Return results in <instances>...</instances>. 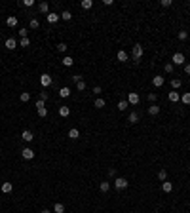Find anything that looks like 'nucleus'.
<instances>
[{
    "mask_svg": "<svg viewBox=\"0 0 190 213\" xmlns=\"http://www.w3.org/2000/svg\"><path fill=\"white\" fill-rule=\"evenodd\" d=\"M143 53H145V50H143V46H141V44H135V46H133V50H131V57H133V61H135V63H139V61H141Z\"/></svg>",
    "mask_w": 190,
    "mask_h": 213,
    "instance_id": "obj_1",
    "label": "nucleus"
},
{
    "mask_svg": "<svg viewBox=\"0 0 190 213\" xmlns=\"http://www.w3.org/2000/svg\"><path fill=\"white\" fill-rule=\"evenodd\" d=\"M127 185H129V183H127V179H124V177H116V179H114V186H116L118 190L127 189Z\"/></svg>",
    "mask_w": 190,
    "mask_h": 213,
    "instance_id": "obj_2",
    "label": "nucleus"
},
{
    "mask_svg": "<svg viewBox=\"0 0 190 213\" xmlns=\"http://www.w3.org/2000/svg\"><path fill=\"white\" fill-rule=\"evenodd\" d=\"M184 61H186V59H184V55L179 53V51H177V53H173V57H171V63L173 65H184Z\"/></svg>",
    "mask_w": 190,
    "mask_h": 213,
    "instance_id": "obj_3",
    "label": "nucleus"
},
{
    "mask_svg": "<svg viewBox=\"0 0 190 213\" xmlns=\"http://www.w3.org/2000/svg\"><path fill=\"white\" fill-rule=\"evenodd\" d=\"M21 139H23L25 143H33L34 141V133L30 131V129H25V131L21 133Z\"/></svg>",
    "mask_w": 190,
    "mask_h": 213,
    "instance_id": "obj_4",
    "label": "nucleus"
},
{
    "mask_svg": "<svg viewBox=\"0 0 190 213\" xmlns=\"http://www.w3.org/2000/svg\"><path fill=\"white\" fill-rule=\"evenodd\" d=\"M21 156H23L25 160H33V158H34V150L30 148V147H25V148L21 150Z\"/></svg>",
    "mask_w": 190,
    "mask_h": 213,
    "instance_id": "obj_5",
    "label": "nucleus"
},
{
    "mask_svg": "<svg viewBox=\"0 0 190 213\" xmlns=\"http://www.w3.org/2000/svg\"><path fill=\"white\" fill-rule=\"evenodd\" d=\"M127 103H129V105H139V93L129 91V95H127Z\"/></svg>",
    "mask_w": 190,
    "mask_h": 213,
    "instance_id": "obj_6",
    "label": "nucleus"
},
{
    "mask_svg": "<svg viewBox=\"0 0 190 213\" xmlns=\"http://www.w3.org/2000/svg\"><path fill=\"white\" fill-rule=\"evenodd\" d=\"M4 46H6V50H15V48H17V40H15V38H6V42H4Z\"/></svg>",
    "mask_w": 190,
    "mask_h": 213,
    "instance_id": "obj_7",
    "label": "nucleus"
},
{
    "mask_svg": "<svg viewBox=\"0 0 190 213\" xmlns=\"http://www.w3.org/2000/svg\"><path fill=\"white\" fill-rule=\"evenodd\" d=\"M51 82H53V80H51V76H50V74H42V76H40V84H42L44 88H50V86H51Z\"/></svg>",
    "mask_w": 190,
    "mask_h": 213,
    "instance_id": "obj_8",
    "label": "nucleus"
},
{
    "mask_svg": "<svg viewBox=\"0 0 190 213\" xmlns=\"http://www.w3.org/2000/svg\"><path fill=\"white\" fill-rule=\"evenodd\" d=\"M46 19H48V23H51V25H53V23H57L59 21V13H53V12H50L48 15H46Z\"/></svg>",
    "mask_w": 190,
    "mask_h": 213,
    "instance_id": "obj_9",
    "label": "nucleus"
},
{
    "mask_svg": "<svg viewBox=\"0 0 190 213\" xmlns=\"http://www.w3.org/2000/svg\"><path fill=\"white\" fill-rule=\"evenodd\" d=\"M167 99L171 101V103H179V101H181V95H179V91H169L167 93Z\"/></svg>",
    "mask_w": 190,
    "mask_h": 213,
    "instance_id": "obj_10",
    "label": "nucleus"
},
{
    "mask_svg": "<svg viewBox=\"0 0 190 213\" xmlns=\"http://www.w3.org/2000/svg\"><path fill=\"white\" fill-rule=\"evenodd\" d=\"M152 84L156 86V88H162L163 84H166V78H163V76H158V74H156V76L152 78Z\"/></svg>",
    "mask_w": 190,
    "mask_h": 213,
    "instance_id": "obj_11",
    "label": "nucleus"
},
{
    "mask_svg": "<svg viewBox=\"0 0 190 213\" xmlns=\"http://www.w3.org/2000/svg\"><path fill=\"white\" fill-rule=\"evenodd\" d=\"M139 120H141L139 112H129V116H127V122H129V124H137Z\"/></svg>",
    "mask_w": 190,
    "mask_h": 213,
    "instance_id": "obj_12",
    "label": "nucleus"
},
{
    "mask_svg": "<svg viewBox=\"0 0 190 213\" xmlns=\"http://www.w3.org/2000/svg\"><path fill=\"white\" fill-rule=\"evenodd\" d=\"M0 190H2L4 194H10V192L13 190V185H12V183H2V186H0Z\"/></svg>",
    "mask_w": 190,
    "mask_h": 213,
    "instance_id": "obj_13",
    "label": "nucleus"
},
{
    "mask_svg": "<svg viewBox=\"0 0 190 213\" xmlns=\"http://www.w3.org/2000/svg\"><path fill=\"white\" fill-rule=\"evenodd\" d=\"M19 101H21V103H29L30 101V93L29 91H21V93H19Z\"/></svg>",
    "mask_w": 190,
    "mask_h": 213,
    "instance_id": "obj_14",
    "label": "nucleus"
},
{
    "mask_svg": "<svg viewBox=\"0 0 190 213\" xmlns=\"http://www.w3.org/2000/svg\"><path fill=\"white\" fill-rule=\"evenodd\" d=\"M162 190L163 192H171L173 190V183H171V181H163V183H162Z\"/></svg>",
    "mask_w": 190,
    "mask_h": 213,
    "instance_id": "obj_15",
    "label": "nucleus"
},
{
    "mask_svg": "<svg viewBox=\"0 0 190 213\" xmlns=\"http://www.w3.org/2000/svg\"><path fill=\"white\" fill-rule=\"evenodd\" d=\"M59 17L63 19V21H70V19H72V13H70L69 10H65V12H61V13H59Z\"/></svg>",
    "mask_w": 190,
    "mask_h": 213,
    "instance_id": "obj_16",
    "label": "nucleus"
},
{
    "mask_svg": "<svg viewBox=\"0 0 190 213\" xmlns=\"http://www.w3.org/2000/svg\"><path fill=\"white\" fill-rule=\"evenodd\" d=\"M61 63H63L65 67H72V65H74V59H72V57H70V55H65Z\"/></svg>",
    "mask_w": 190,
    "mask_h": 213,
    "instance_id": "obj_17",
    "label": "nucleus"
},
{
    "mask_svg": "<svg viewBox=\"0 0 190 213\" xmlns=\"http://www.w3.org/2000/svg\"><path fill=\"white\" fill-rule=\"evenodd\" d=\"M38 10H40L42 13L48 15V13H50V6H48V2H40V4H38Z\"/></svg>",
    "mask_w": 190,
    "mask_h": 213,
    "instance_id": "obj_18",
    "label": "nucleus"
},
{
    "mask_svg": "<svg viewBox=\"0 0 190 213\" xmlns=\"http://www.w3.org/2000/svg\"><path fill=\"white\" fill-rule=\"evenodd\" d=\"M6 25H8V27H17V17L10 15V17L6 19Z\"/></svg>",
    "mask_w": 190,
    "mask_h": 213,
    "instance_id": "obj_19",
    "label": "nucleus"
},
{
    "mask_svg": "<svg viewBox=\"0 0 190 213\" xmlns=\"http://www.w3.org/2000/svg\"><path fill=\"white\" fill-rule=\"evenodd\" d=\"M69 137H70V139H78V137H80V129H76V128L69 129Z\"/></svg>",
    "mask_w": 190,
    "mask_h": 213,
    "instance_id": "obj_20",
    "label": "nucleus"
},
{
    "mask_svg": "<svg viewBox=\"0 0 190 213\" xmlns=\"http://www.w3.org/2000/svg\"><path fill=\"white\" fill-rule=\"evenodd\" d=\"M69 114H70V108H69V107H59V116L67 118Z\"/></svg>",
    "mask_w": 190,
    "mask_h": 213,
    "instance_id": "obj_21",
    "label": "nucleus"
},
{
    "mask_svg": "<svg viewBox=\"0 0 190 213\" xmlns=\"http://www.w3.org/2000/svg\"><path fill=\"white\" fill-rule=\"evenodd\" d=\"M116 57H118V61H122V63H124V61H127V57H129V55H127L124 50H120V51H118V55H116Z\"/></svg>",
    "mask_w": 190,
    "mask_h": 213,
    "instance_id": "obj_22",
    "label": "nucleus"
},
{
    "mask_svg": "<svg viewBox=\"0 0 190 213\" xmlns=\"http://www.w3.org/2000/svg\"><path fill=\"white\" fill-rule=\"evenodd\" d=\"M99 189H101V192H109V189H110V183H109V181H101Z\"/></svg>",
    "mask_w": 190,
    "mask_h": 213,
    "instance_id": "obj_23",
    "label": "nucleus"
},
{
    "mask_svg": "<svg viewBox=\"0 0 190 213\" xmlns=\"http://www.w3.org/2000/svg\"><path fill=\"white\" fill-rule=\"evenodd\" d=\"M105 105H106V103H105V99H101V97H97L95 103H93V107H95V108H103Z\"/></svg>",
    "mask_w": 190,
    "mask_h": 213,
    "instance_id": "obj_24",
    "label": "nucleus"
},
{
    "mask_svg": "<svg viewBox=\"0 0 190 213\" xmlns=\"http://www.w3.org/2000/svg\"><path fill=\"white\" fill-rule=\"evenodd\" d=\"M158 112H160V107H158V105H152V107H148V114H152V116H156Z\"/></svg>",
    "mask_w": 190,
    "mask_h": 213,
    "instance_id": "obj_25",
    "label": "nucleus"
},
{
    "mask_svg": "<svg viewBox=\"0 0 190 213\" xmlns=\"http://www.w3.org/2000/svg\"><path fill=\"white\" fill-rule=\"evenodd\" d=\"M70 95V90H69V88H61V90H59V97H69Z\"/></svg>",
    "mask_w": 190,
    "mask_h": 213,
    "instance_id": "obj_26",
    "label": "nucleus"
},
{
    "mask_svg": "<svg viewBox=\"0 0 190 213\" xmlns=\"http://www.w3.org/2000/svg\"><path fill=\"white\" fill-rule=\"evenodd\" d=\"M181 101L184 103V105H190V91L183 93V95H181Z\"/></svg>",
    "mask_w": 190,
    "mask_h": 213,
    "instance_id": "obj_27",
    "label": "nucleus"
},
{
    "mask_svg": "<svg viewBox=\"0 0 190 213\" xmlns=\"http://www.w3.org/2000/svg\"><path fill=\"white\" fill-rule=\"evenodd\" d=\"M80 6L84 8V10H89L91 6H93V2H91V0H82V2H80Z\"/></svg>",
    "mask_w": 190,
    "mask_h": 213,
    "instance_id": "obj_28",
    "label": "nucleus"
},
{
    "mask_svg": "<svg viewBox=\"0 0 190 213\" xmlns=\"http://www.w3.org/2000/svg\"><path fill=\"white\" fill-rule=\"evenodd\" d=\"M53 211L55 213H65V204H55L53 206Z\"/></svg>",
    "mask_w": 190,
    "mask_h": 213,
    "instance_id": "obj_29",
    "label": "nucleus"
},
{
    "mask_svg": "<svg viewBox=\"0 0 190 213\" xmlns=\"http://www.w3.org/2000/svg\"><path fill=\"white\" fill-rule=\"evenodd\" d=\"M127 107H129V103H127V101H120V103H118V111H122V112H124Z\"/></svg>",
    "mask_w": 190,
    "mask_h": 213,
    "instance_id": "obj_30",
    "label": "nucleus"
},
{
    "mask_svg": "<svg viewBox=\"0 0 190 213\" xmlns=\"http://www.w3.org/2000/svg\"><path fill=\"white\" fill-rule=\"evenodd\" d=\"M29 27H30V29H38V27H40V21H38V19H36V17H34V19H30V23H29Z\"/></svg>",
    "mask_w": 190,
    "mask_h": 213,
    "instance_id": "obj_31",
    "label": "nucleus"
},
{
    "mask_svg": "<svg viewBox=\"0 0 190 213\" xmlns=\"http://www.w3.org/2000/svg\"><path fill=\"white\" fill-rule=\"evenodd\" d=\"M158 179H160V181H166V179H167V171H166V169H160V171H158Z\"/></svg>",
    "mask_w": 190,
    "mask_h": 213,
    "instance_id": "obj_32",
    "label": "nucleus"
},
{
    "mask_svg": "<svg viewBox=\"0 0 190 213\" xmlns=\"http://www.w3.org/2000/svg\"><path fill=\"white\" fill-rule=\"evenodd\" d=\"M19 46H21V48H27V46H30V40L29 38H21L19 40Z\"/></svg>",
    "mask_w": 190,
    "mask_h": 213,
    "instance_id": "obj_33",
    "label": "nucleus"
},
{
    "mask_svg": "<svg viewBox=\"0 0 190 213\" xmlns=\"http://www.w3.org/2000/svg\"><path fill=\"white\" fill-rule=\"evenodd\" d=\"M171 88H173V90L181 88V80H179V78H173V80H171Z\"/></svg>",
    "mask_w": 190,
    "mask_h": 213,
    "instance_id": "obj_34",
    "label": "nucleus"
},
{
    "mask_svg": "<svg viewBox=\"0 0 190 213\" xmlns=\"http://www.w3.org/2000/svg\"><path fill=\"white\" fill-rule=\"evenodd\" d=\"M38 116H42V118L48 116V108H46V107H40V108H38Z\"/></svg>",
    "mask_w": 190,
    "mask_h": 213,
    "instance_id": "obj_35",
    "label": "nucleus"
},
{
    "mask_svg": "<svg viewBox=\"0 0 190 213\" xmlns=\"http://www.w3.org/2000/svg\"><path fill=\"white\" fill-rule=\"evenodd\" d=\"M76 90H78V91H84V90H86V82H84V80H80L78 84H76Z\"/></svg>",
    "mask_w": 190,
    "mask_h": 213,
    "instance_id": "obj_36",
    "label": "nucleus"
},
{
    "mask_svg": "<svg viewBox=\"0 0 190 213\" xmlns=\"http://www.w3.org/2000/svg\"><path fill=\"white\" fill-rule=\"evenodd\" d=\"M67 48H69V46H67L65 42H61V44H57V50L61 51V53H65V51H67Z\"/></svg>",
    "mask_w": 190,
    "mask_h": 213,
    "instance_id": "obj_37",
    "label": "nucleus"
},
{
    "mask_svg": "<svg viewBox=\"0 0 190 213\" xmlns=\"http://www.w3.org/2000/svg\"><path fill=\"white\" fill-rule=\"evenodd\" d=\"M173 69H175V65H173V63H166V67H163V71H166V72H173Z\"/></svg>",
    "mask_w": 190,
    "mask_h": 213,
    "instance_id": "obj_38",
    "label": "nucleus"
},
{
    "mask_svg": "<svg viewBox=\"0 0 190 213\" xmlns=\"http://www.w3.org/2000/svg\"><path fill=\"white\" fill-rule=\"evenodd\" d=\"M188 38V33L186 30H181V33H179V40H186Z\"/></svg>",
    "mask_w": 190,
    "mask_h": 213,
    "instance_id": "obj_39",
    "label": "nucleus"
},
{
    "mask_svg": "<svg viewBox=\"0 0 190 213\" xmlns=\"http://www.w3.org/2000/svg\"><path fill=\"white\" fill-rule=\"evenodd\" d=\"M48 97H50L48 91H40V99H42V101H48Z\"/></svg>",
    "mask_w": 190,
    "mask_h": 213,
    "instance_id": "obj_40",
    "label": "nucleus"
},
{
    "mask_svg": "<svg viewBox=\"0 0 190 213\" xmlns=\"http://www.w3.org/2000/svg\"><path fill=\"white\" fill-rule=\"evenodd\" d=\"M171 4H173V0H162V6L163 8H169Z\"/></svg>",
    "mask_w": 190,
    "mask_h": 213,
    "instance_id": "obj_41",
    "label": "nucleus"
},
{
    "mask_svg": "<svg viewBox=\"0 0 190 213\" xmlns=\"http://www.w3.org/2000/svg\"><path fill=\"white\" fill-rule=\"evenodd\" d=\"M27 34H29L27 29H21V30H19V36H21V38H27Z\"/></svg>",
    "mask_w": 190,
    "mask_h": 213,
    "instance_id": "obj_42",
    "label": "nucleus"
},
{
    "mask_svg": "<svg viewBox=\"0 0 190 213\" xmlns=\"http://www.w3.org/2000/svg\"><path fill=\"white\" fill-rule=\"evenodd\" d=\"M80 80H82V76H80V74H72V82H76V84H78Z\"/></svg>",
    "mask_w": 190,
    "mask_h": 213,
    "instance_id": "obj_43",
    "label": "nucleus"
},
{
    "mask_svg": "<svg viewBox=\"0 0 190 213\" xmlns=\"http://www.w3.org/2000/svg\"><path fill=\"white\" fill-rule=\"evenodd\" d=\"M109 177H116V169H114V168L109 169Z\"/></svg>",
    "mask_w": 190,
    "mask_h": 213,
    "instance_id": "obj_44",
    "label": "nucleus"
},
{
    "mask_svg": "<svg viewBox=\"0 0 190 213\" xmlns=\"http://www.w3.org/2000/svg\"><path fill=\"white\" fill-rule=\"evenodd\" d=\"M93 91H95V95H99V93H103V90H101V86H95V88H93Z\"/></svg>",
    "mask_w": 190,
    "mask_h": 213,
    "instance_id": "obj_45",
    "label": "nucleus"
},
{
    "mask_svg": "<svg viewBox=\"0 0 190 213\" xmlns=\"http://www.w3.org/2000/svg\"><path fill=\"white\" fill-rule=\"evenodd\" d=\"M103 4H105V6H112V4H114V0H103Z\"/></svg>",
    "mask_w": 190,
    "mask_h": 213,
    "instance_id": "obj_46",
    "label": "nucleus"
},
{
    "mask_svg": "<svg viewBox=\"0 0 190 213\" xmlns=\"http://www.w3.org/2000/svg\"><path fill=\"white\" fill-rule=\"evenodd\" d=\"M148 101H156V93H148Z\"/></svg>",
    "mask_w": 190,
    "mask_h": 213,
    "instance_id": "obj_47",
    "label": "nucleus"
},
{
    "mask_svg": "<svg viewBox=\"0 0 190 213\" xmlns=\"http://www.w3.org/2000/svg\"><path fill=\"white\" fill-rule=\"evenodd\" d=\"M23 4H25V6H27V8H30V6H33V4H34V2H33V0H25V2H23Z\"/></svg>",
    "mask_w": 190,
    "mask_h": 213,
    "instance_id": "obj_48",
    "label": "nucleus"
},
{
    "mask_svg": "<svg viewBox=\"0 0 190 213\" xmlns=\"http://www.w3.org/2000/svg\"><path fill=\"white\" fill-rule=\"evenodd\" d=\"M184 72H186V74H190V63L184 65Z\"/></svg>",
    "mask_w": 190,
    "mask_h": 213,
    "instance_id": "obj_49",
    "label": "nucleus"
},
{
    "mask_svg": "<svg viewBox=\"0 0 190 213\" xmlns=\"http://www.w3.org/2000/svg\"><path fill=\"white\" fill-rule=\"evenodd\" d=\"M40 107H44V101H42V99L36 101V108H40Z\"/></svg>",
    "mask_w": 190,
    "mask_h": 213,
    "instance_id": "obj_50",
    "label": "nucleus"
},
{
    "mask_svg": "<svg viewBox=\"0 0 190 213\" xmlns=\"http://www.w3.org/2000/svg\"><path fill=\"white\" fill-rule=\"evenodd\" d=\"M40 213H50V209H42V211H40Z\"/></svg>",
    "mask_w": 190,
    "mask_h": 213,
    "instance_id": "obj_51",
    "label": "nucleus"
}]
</instances>
